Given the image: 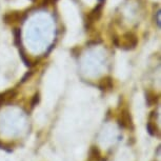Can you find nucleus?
Masks as SVG:
<instances>
[{
	"mask_svg": "<svg viewBox=\"0 0 161 161\" xmlns=\"http://www.w3.org/2000/svg\"><path fill=\"white\" fill-rule=\"evenodd\" d=\"M20 18H21L20 12H11V13H8L4 16V20L8 23H12V22H17Z\"/></svg>",
	"mask_w": 161,
	"mask_h": 161,
	"instance_id": "obj_7",
	"label": "nucleus"
},
{
	"mask_svg": "<svg viewBox=\"0 0 161 161\" xmlns=\"http://www.w3.org/2000/svg\"><path fill=\"white\" fill-rule=\"evenodd\" d=\"M114 86L113 79L111 77H104L100 80L99 82V87L101 91H111Z\"/></svg>",
	"mask_w": 161,
	"mask_h": 161,
	"instance_id": "obj_6",
	"label": "nucleus"
},
{
	"mask_svg": "<svg viewBox=\"0 0 161 161\" xmlns=\"http://www.w3.org/2000/svg\"><path fill=\"white\" fill-rule=\"evenodd\" d=\"M17 97L16 90H8L4 93H0V106H2L5 103L11 102Z\"/></svg>",
	"mask_w": 161,
	"mask_h": 161,
	"instance_id": "obj_4",
	"label": "nucleus"
},
{
	"mask_svg": "<svg viewBox=\"0 0 161 161\" xmlns=\"http://www.w3.org/2000/svg\"><path fill=\"white\" fill-rule=\"evenodd\" d=\"M102 8H103L102 4L100 3L97 5L96 8H94L93 10L87 14V16H86L87 25H91V24H93L95 21L99 20V18L101 17V14H102Z\"/></svg>",
	"mask_w": 161,
	"mask_h": 161,
	"instance_id": "obj_3",
	"label": "nucleus"
},
{
	"mask_svg": "<svg viewBox=\"0 0 161 161\" xmlns=\"http://www.w3.org/2000/svg\"><path fill=\"white\" fill-rule=\"evenodd\" d=\"M114 43L120 48H124V50H133V48L136 47V45L138 43V38L134 33L129 32V33H125L123 36H121L119 38L115 37Z\"/></svg>",
	"mask_w": 161,
	"mask_h": 161,
	"instance_id": "obj_1",
	"label": "nucleus"
},
{
	"mask_svg": "<svg viewBox=\"0 0 161 161\" xmlns=\"http://www.w3.org/2000/svg\"><path fill=\"white\" fill-rule=\"evenodd\" d=\"M39 99H40V97H39V94H35L34 97H33V99L31 100V108H34L35 106L38 104Z\"/></svg>",
	"mask_w": 161,
	"mask_h": 161,
	"instance_id": "obj_10",
	"label": "nucleus"
},
{
	"mask_svg": "<svg viewBox=\"0 0 161 161\" xmlns=\"http://www.w3.org/2000/svg\"><path fill=\"white\" fill-rule=\"evenodd\" d=\"M147 127V130H148V133H150V135H152V136H159V129L156 126V124H155L154 122L148 121Z\"/></svg>",
	"mask_w": 161,
	"mask_h": 161,
	"instance_id": "obj_9",
	"label": "nucleus"
},
{
	"mask_svg": "<svg viewBox=\"0 0 161 161\" xmlns=\"http://www.w3.org/2000/svg\"><path fill=\"white\" fill-rule=\"evenodd\" d=\"M158 99H159V96L156 95L154 92H151V91H148V92L147 93V102L148 106H152L154 104H156Z\"/></svg>",
	"mask_w": 161,
	"mask_h": 161,
	"instance_id": "obj_8",
	"label": "nucleus"
},
{
	"mask_svg": "<svg viewBox=\"0 0 161 161\" xmlns=\"http://www.w3.org/2000/svg\"><path fill=\"white\" fill-rule=\"evenodd\" d=\"M157 23H158V25L160 24V12L157 13Z\"/></svg>",
	"mask_w": 161,
	"mask_h": 161,
	"instance_id": "obj_12",
	"label": "nucleus"
},
{
	"mask_svg": "<svg viewBox=\"0 0 161 161\" xmlns=\"http://www.w3.org/2000/svg\"><path fill=\"white\" fill-rule=\"evenodd\" d=\"M118 123L121 127L126 130H132L134 127L132 115H130V111L127 108H122L118 116Z\"/></svg>",
	"mask_w": 161,
	"mask_h": 161,
	"instance_id": "obj_2",
	"label": "nucleus"
},
{
	"mask_svg": "<svg viewBox=\"0 0 161 161\" xmlns=\"http://www.w3.org/2000/svg\"><path fill=\"white\" fill-rule=\"evenodd\" d=\"M56 1H57V0H43L42 5H43V7H45V5H52V4L55 3Z\"/></svg>",
	"mask_w": 161,
	"mask_h": 161,
	"instance_id": "obj_11",
	"label": "nucleus"
},
{
	"mask_svg": "<svg viewBox=\"0 0 161 161\" xmlns=\"http://www.w3.org/2000/svg\"><path fill=\"white\" fill-rule=\"evenodd\" d=\"M87 161H102L101 152H100L99 148L95 147V145H93V147L90 148Z\"/></svg>",
	"mask_w": 161,
	"mask_h": 161,
	"instance_id": "obj_5",
	"label": "nucleus"
}]
</instances>
